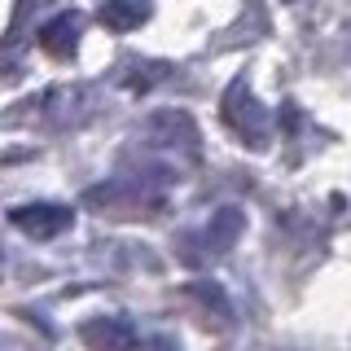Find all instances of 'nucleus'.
Instances as JSON below:
<instances>
[{"label": "nucleus", "mask_w": 351, "mask_h": 351, "mask_svg": "<svg viewBox=\"0 0 351 351\" xmlns=\"http://www.w3.org/2000/svg\"><path fill=\"white\" fill-rule=\"evenodd\" d=\"M219 114H224V123L233 128L241 141H250L255 149H263V145H268V114H263V106L255 101V93H250L246 75H237V80L224 88V101H219Z\"/></svg>", "instance_id": "nucleus-1"}, {"label": "nucleus", "mask_w": 351, "mask_h": 351, "mask_svg": "<svg viewBox=\"0 0 351 351\" xmlns=\"http://www.w3.org/2000/svg\"><path fill=\"white\" fill-rule=\"evenodd\" d=\"M9 224H14L18 233L36 237V241H53L75 224V211L62 206V202H27V206H14V211H9Z\"/></svg>", "instance_id": "nucleus-2"}, {"label": "nucleus", "mask_w": 351, "mask_h": 351, "mask_svg": "<svg viewBox=\"0 0 351 351\" xmlns=\"http://www.w3.org/2000/svg\"><path fill=\"white\" fill-rule=\"evenodd\" d=\"M80 338L88 343V351H132L136 347V325L128 316H93V321H84Z\"/></svg>", "instance_id": "nucleus-3"}, {"label": "nucleus", "mask_w": 351, "mask_h": 351, "mask_svg": "<svg viewBox=\"0 0 351 351\" xmlns=\"http://www.w3.org/2000/svg\"><path fill=\"white\" fill-rule=\"evenodd\" d=\"M145 136H149V145H158V149H176V145L197 149V128L184 110H162V114H154L145 123Z\"/></svg>", "instance_id": "nucleus-4"}, {"label": "nucleus", "mask_w": 351, "mask_h": 351, "mask_svg": "<svg viewBox=\"0 0 351 351\" xmlns=\"http://www.w3.org/2000/svg\"><path fill=\"white\" fill-rule=\"evenodd\" d=\"M80 31H84V18L80 14H58V18H49L40 27V49L49 53V58H75V49H80Z\"/></svg>", "instance_id": "nucleus-5"}, {"label": "nucleus", "mask_w": 351, "mask_h": 351, "mask_svg": "<svg viewBox=\"0 0 351 351\" xmlns=\"http://www.w3.org/2000/svg\"><path fill=\"white\" fill-rule=\"evenodd\" d=\"M241 228H246V211H241V206H219L211 215V224L202 228V255H224V250H233Z\"/></svg>", "instance_id": "nucleus-6"}, {"label": "nucleus", "mask_w": 351, "mask_h": 351, "mask_svg": "<svg viewBox=\"0 0 351 351\" xmlns=\"http://www.w3.org/2000/svg\"><path fill=\"white\" fill-rule=\"evenodd\" d=\"M154 14V5L149 0H106L101 5V22H106V31H136L141 22H149Z\"/></svg>", "instance_id": "nucleus-7"}, {"label": "nucleus", "mask_w": 351, "mask_h": 351, "mask_svg": "<svg viewBox=\"0 0 351 351\" xmlns=\"http://www.w3.org/2000/svg\"><path fill=\"white\" fill-rule=\"evenodd\" d=\"M189 294H197V299H202L206 307L215 303V312L224 316V321H228V316H233V303H228V294L219 290V281H193V285H189Z\"/></svg>", "instance_id": "nucleus-8"}, {"label": "nucleus", "mask_w": 351, "mask_h": 351, "mask_svg": "<svg viewBox=\"0 0 351 351\" xmlns=\"http://www.w3.org/2000/svg\"><path fill=\"white\" fill-rule=\"evenodd\" d=\"M145 351H180V347H176V338H149Z\"/></svg>", "instance_id": "nucleus-9"}, {"label": "nucleus", "mask_w": 351, "mask_h": 351, "mask_svg": "<svg viewBox=\"0 0 351 351\" xmlns=\"http://www.w3.org/2000/svg\"><path fill=\"white\" fill-rule=\"evenodd\" d=\"M0 263H5V250H0Z\"/></svg>", "instance_id": "nucleus-10"}]
</instances>
